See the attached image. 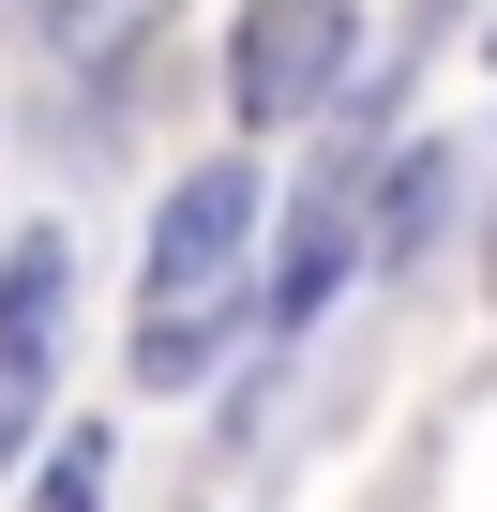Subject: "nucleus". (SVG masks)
<instances>
[{
	"label": "nucleus",
	"mask_w": 497,
	"mask_h": 512,
	"mask_svg": "<svg viewBox=\"0 0 497 512\" xmlns=\"http://www.w3.org/2000/svg\"><path fill=\"white\" fill-rule=\"evenodd\" d=\"M241 272H257V166L211 151V166L166 181V211H151V272H136V377H151V392H181V377L211 362Z\"/></svg>",
	"instance_id": "nucleus-1"
},
{
	"label": "nucleus",
	"mask_w": 497,
	"mask_h": 512,
	"mask_svg": "<svg viewBox=\"0 0 497 512\" xmlns=\"http://www.w3.org/2000/svg\"><path fill=\"white\" fill-rule=\"evenodd\" d=\"M347 31H362L347 0H241V31H226V106H241V136H272V121L332 106Z\"/></svg>",
	"instance_id": "nucleus-2"
},
{
	"label": "nucleus",
	"mask_w": 497,
	"mask_h": 512,
	"mask_svg": "<svg viewBox=\"0 0 497 512\" xmlns=\"http://www.w3.org/2000/svg\"><path fill=\"white\" fill-rule=\"evenodd\" d=\"M61 272H76V241H61V226H16V256H0V452H16V437H31V407H46Z\"/></svg>",
	"instance_id": "nucleus-3"
},
{
	"label": "nucleus",
	"mask_w": 497,
	"mask_h": 512,
	"mask_svg": "<svg viewBox=\"0 0 497 512\" xmlns=\"http://www.w3.org/2000/svg\"><path fill=\"white\" fill-rule=\"evenodd\" d=\"M332 272H347V211H332V196H317V211H302V226H287V272H272V317H287V332H302V317H317V302H332Z\"/></svg>",
	"instance_id": "nucleus-4"
},
{
	"label": "nucleus",
	"mask_w": 497,
	"mask_h": 512,
	"mask_svg": "<svg viewBox=\"0 0 497 512\" xmlns=\"http://www.w3.org/2000/svg\"><path fill=\"white\" fill-rule=\"evenodd\" d=\"M31 512H106V422H76V437L46 452V482H31Z\"/></svg>",
	"instance_id": "nucleus-5"
},
{
	"label": "nucleus",
	"mask_w": 497,
	"mask_h": 512,
	"mask_svg": "<svg viewBox=\"0 0 497 512\" xmlns=\"http://www.w3.org/2000/svg\"><path fill=\"white\" fill-rule=\"evenodd\" d=\"M151 16H166V0H61V46H76V61H136Z\"/></svg>",
	"instance_id": "nucleus-6"
},
{
	"label": "nucleus",
	"mask_w": 497,
	"mask_h": 512,
	"mask_svg": "<svg viewBox=\"0 0 497 512\" xmlns=\"http://www.w3.org/2000/svg\"><path fill=\"white\" fill-rule=\"evenodd\" d=\"M0 16H46V31H61V0H0Z\"/></svg>",
	"instance_id": "nucleus-7"
}]
</instances>
